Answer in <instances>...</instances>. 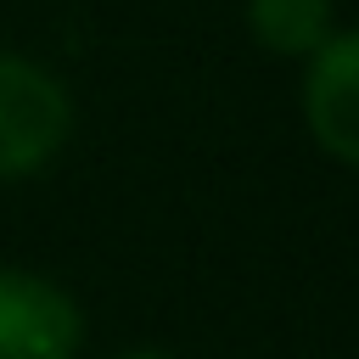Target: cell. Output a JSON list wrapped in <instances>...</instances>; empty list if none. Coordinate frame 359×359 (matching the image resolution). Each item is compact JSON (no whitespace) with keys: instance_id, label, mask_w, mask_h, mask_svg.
Masks as SVG:
<instances>
[{"instance_id":"6da1fadb","label":"cell","mask_w":359,"mask_h":359,"mask_svg":"<svg viewBox=\"0 0 359 359\" xmlns=\"http://www.w3.org/2000/svg\"><path fill=\"white\" fill-rule=\"evenodd\" d=\"M67 135H73L67 84L22 50H0V185L50 168Z\"/></svg>"},{"instance_id":"7a4b0ae2","label":"cell","mask_w":359,"mask_h":359,"mask_svg":"<svg viewBox=\"0 0 359 359\" xmlns=\"http://www.w3.org/2000/svg\"><path fill=\"white\" fill-rule=\"evenodd\" d=\"M303 129L314 135V146L342 163L359 168V28H331L325 45H314L303 56Z\"/></svg>"},{"instance_id":"3957f363","label":"cell","mask_w":359,"mask_h":359,"mask_svg":"<svg viewBox=\"0 0 359 359\" xmlns=\"http://www.w3.org/2000/svg\"><path fill=\"white\" fill-rule=\"evenodd\" d=\"M84 314L67 286L34 269H0V359H79Z\"/></svg>"},{"instance_id":"277c9868","label":"cell","mask_w":359,"mask_h":359,"mask_svg":"<svg viewBox=\"0 0 359 359\" xmlns=\"http://www.w3.org/2000/svg\"><path fill=\"white\" fill-rule=\"evenodd\" d=\"M331 28H337L331 0H247V34L269 56L303 62L314 45H325Z\"/></svg>"},{"instance_id":"5b68a950","label":"cell","mask_w":359,"mask_h":359,"mask_svg":"<svg viewBox=\"0 0 359 359\" xmlns=\"http://www.w3.org/2000/svg\"><path fill=\"white\" fill-rule=\"evenodd\" d=\"M112 359H168V353H151V348H140V353H112Z\"/></svg>"}]
</instances>
